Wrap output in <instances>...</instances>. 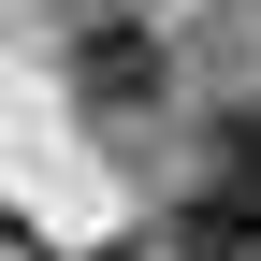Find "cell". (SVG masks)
Returning a JSON list of instances; mask_svg holds the SVG:
<instances>
[{
    "mask_svg": "<svg viewBox=\"0 0 261 261\" xmlns=\"http://www.w3.org/2000/svg\"><path fill=\"white\" fill-rule=\"evenodd\" d=\"M73 102H87V116L160 102V44H145L130 15H87V29H73Z\"/></svg>",
    "mask_w": 261,
    "mask_h": 261,
    "instance_id": "6da1fadb",
    "label": "cell"
},
{
    "mask_svg": "<svg viewBox=\"0 0 261 261\" xmlns=\"http://www.w3.org/2000/svg\"><path fill=\"white\" fill-rule=\"evenodd\" d=\"M174 261H261V174H203L174 203Z\"/></svg>",
    "mask_w": 261,
    "mask_h": 261,
    "instance_id": "7a4b0ae2",
    "label": "cell"
},
{
    "mask_svg": "<svg viewBox=\"0 0 261 261\" xmlns=\"http://www.w3.org/2000/svg\"><path fill=\"white\" fill-rule=\"evenodd\" d=\"M218 174H261V102H232V116H218Z\"/></svg>",
    "mask_w": 261,
    "mask_h": 261,
    "instance_id": "3957f363",
    "label": "cell"
}]
</instances>
